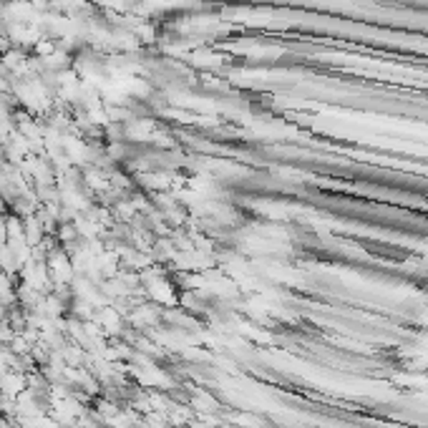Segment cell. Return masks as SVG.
Instances as JSON below:
<instances>
[{"label":"cell","mask_w":428,"mask_h":428,"mask_svg":"<svg viewBox=\"0 0 428 428\" xmlns=\"http://www.w3.org/2000/svg\"><path fill=\"white\" fill-rule=\"evenodd\" d=\"M3 385H6V391H18V388H21V378H10L8 376L6 381H3Z\"/></svg>","instance_id":"1"}]
</instances>
